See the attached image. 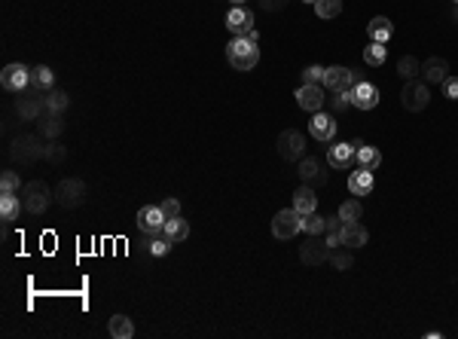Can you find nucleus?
Masks as SVG:
<instances>
[{
	"label": "nucleus",
	"instance_id": "obj_9",
	"mask_svg": "<svg viewBox=\"0 0 458 339\" xmlns=\"http://www.w3.org/2000/svg\"><path fill=\"white\" fill-rule=\"evenodd\" d=\"M31 92H34V89H31ZM16 113L25 119V123H37V119L46 113V95H43V92H34V95H25V92H19V98H16Z\"/></svg>",
	"mask_w": 458,
	"mask_h": 339
},
{
	"label": "nucleus",
	"instance_id": "obj_27",
	"mask_svg": "<svg viewBox=\"0 0 458 339\" xmlns=\"http://www.w3.org/2000/svg\"><path fill=\"white\" fill-rule=\"evenodd\" d=\"M107 330H110V336H114V339H132V336H135V324H132L129 315H114V318H110V324H107Z\"/></svg>",
	"mask_w": 458,
	"mask_h": 339
},
{
	"label": "nucleus",
	"instance_id": "obj_35",
	"mask_svg": "<svg viewBox=\"0 0 458 339\" xmlns=\"http://www.w3.org/2000/svg\"><path fill=\"white\" fill-rule=\"evenodd\" d=\"M340 217L345 223H357L364 217V205H361V199H348V202H342L340 205Z\"/></svg>",
	"mask_w": 458,
	"mask_h": 339
},
{
	"label": "nucleus",
	"instance_id": "obj_48",
	"mask_svg": "<svg viewBox=\"0 0 458 339\" xmlns=\"http://www.w3.org/2000/svg\"><path fill=\"white\" fill-rule=\"evenodd\" d=\"M455 19H458V10H455Z\"/></svg>",
	"mask_w": 458,
	"mask_h": 339
},
{
	"label": "nucleus",
	"instance_id": "obj_38",
	"mask_svg": "<svg viewBox=\"0 0 458 339\" xmlns=\"http://www.w3.org/2000/svg\"><path fill=\"white\" fill-rule=\"evenodd\" d=\"M342 12V0H318L315 3V16L318 19H336Z\"/></svg>",
	"mask_w": 458,
	"mask_h": 339
},
{
	"label": "nucleus",
	"instance_id": "obj_15",
	"mask_svg": "<svg viewBox=\"0 0 458 339\" xmlns=\"http://www.w3.org/2000/svg\"><path fill=\"white\" fill-rule=\"evenodd\" d=\"M379 98H382V92L366 80L351 86V107H357V110H373L379 104Z\"/></svg>",
	"mask_w": 458,
	"mask_h": 339
},
{
	"label": "nucleus",
	"instance_id": "obj_26",
	"mask_svg": "<svg viewBox=\"0 0 458 339\" xmlns=\"http://www.w3.org/2000/svg\"><path fill=\"white\" fill-rule=\"evenodd\" d=\"M52 86H55V70H52V68H46V65L31 68V86H28V89H34V92H49Z\"/></svg>",
	"mask_w": 458,
	"mask_h": 339
},
{
	"label": "nucleus",
	"instance_id": "obj_36",
	"mask_svg": "<svg viewBox=\"0 0 458 339\" xmlns=\"http://www.w3.org/2000/svg\"><path fill=\"white\" fill-rule=\"evenodd\" d=\"M171 248H174V242L165 236V232H162V236H153L150 242H147V251H150L153 257H168V254H171Z\"/></svg>",
	"mask_w": 458,
	"mask_h": 339
},
{
	"label": "nucleus",
	"instance_id": "obj_46",
	"mask_svg": "<svg viewBox=\"0 0 458 339\" xmlns=\"http://www.w3.org/2000/svg\"><path fill=\"white\" fill-rule=\"evenodd\" d=\"M229 3H232V6H244V0H229Z\"/></svg>",
	"mask_w": 458,
	"mask_h": 339
},
{
	"label": "nucleus",
	"instance_id": "obj_41",
	"mask_svg": "<svg viewBox=\"0 0 458 339\" xmlns=\"http://www.w3.org/2000/svg\"><path fill=\"white\" fill-rule=\"evenodd\" d=\"M159 208H162V214L171 220V217H180V199H174V196H168V199H162L159 202Z\"/></svg>",
	"mask_w": 458,
	"mask_h": 339
},
{
	"label": "nucleus",
	"instance_id": "obj_37",
	"mask_svg": "<svg viewBox=\"0 0 458 339\" xmlns=\"http://www.w3.org/2000/svg\"><path fill=\"white\" fill-rule=\"evenodd\" d=\"M25 183H22V178H19V172H12V168H6L3 174H0V196L3 193H19Z\"/></svg>",
	"mask_w": 458,
	"mask_h": 339
},
{
	"label": "nucleus",
	"instance_id": "obj_32",
	"mask_svg": "<svg viewBox=\"0 0 458 339\" xmlns=\"http://www.w3.org/2000/svg\"><path fill=\"white\" fill-rule=\"evenodd\" d=\"M421 74V65L415 55H400L397 59V76L400 80H415V76Z\"/></svg>",
	"mask_w": 458,
	"mask_h": 339
},
{
	"label": "nucleus",
	"instance_id": "obj_47",
	"mask_svg": "<svg viewBox=\"0 0 458 339\" xmlns=\"http://www.w3.org/2000/svg\"><path fill=\"white\" fill-rule=\"evenodd\" d=\"M302 3H312V6H315V3H318V0H302Z\"/></svg>",
	"mask_w": 458,
	"mask_h": 339
},
{
	"label": "nucleus",
	"instance_id": "obj_17",
	"mask_svg": "<svg viewBox=\"0 0 458 339\" xmlns=\"http://www.w3.org/2000/svg\"><path fill=\"white\" fill-rule=\"evenodd\" d=\"M297 174L302 183H309V187H324V183H327V172H324L321 159H315V156H302Z\"/></svg>",
	"mask_w": 458,
	"mask_h": 339
},
{
	"label": "nucleus",
	"instance_id": "obj_18",
	"mask_svg": "<svg viewBox=\"0 0 458 339\" xmlns=\"http://www.w3.org/2000/svg\"><path fill=\"white\" fill-rule=\"evenodd\" d=\"M421 80L428 83V86H443V80L449 76V61L440 59V55H431V59L421 65Z\"/></svg>",
	"mask_w": 458,
	"mask_h": 339
},
{
	"label": "nucleus",
	"instance_id": "obj_30",
	"mask_svg": "<svg viewBox=\"0 0 458 339\" xmlns=\"http://www.w3.org/2000/svg\"><path fill=\"white\" fill-rule=\"evenodd\" d=\"M330 266H333L336 272H345V269H351V266H355V254H351V248H333L330 251V260H327Z\"/></svg>",
	"mask_w": 458,
	"mask_h": 339
},
{
	"label": "nucleus",
	"instance_id": "obj_7",
	"mask_svg": "<svg viewBox=\"0 0 458 339\" xmlns=\"http://www.w3.org/2000/svg\"><path fill=\"white\" fill-rule=\"evenodd\" d=\"M275 150H278V156L284 162H300L306 156V135L297 129H284L275 141Z\"/></svg>",
	"mask_w": 458,
	"mask_h": 339
},
{
	"label": "nucleus",
	"instance_id": "obj_45",
	"mask_svg": "<svg viewBox=\"0 0 458 339\" xmlns=\"http://www.w3.org/2000/svg\"><path fill=\"white\" fill-rule=\"evenodd\" d=\"M342 226H345V220L340 214L336 217H327V232H342Z\"/></svg>",
	"mask_w": 458,
	"mask_h": 339
},
{
	"label": "nucleus",
	"instance_id": "obj_29",
	"mask_svg": "<svg viewBox=\"0 0 458 339\" xmlns=\"http://www.w3.org/2000/svg\"><path fill=\"white\" fill-rule=\"evenodd\" d=\"M162 232L178 245V242H183V238H189V220H183V217H171V220H165V229H162Z\"/></svg>",
	"mask_w": 458,
	"mask_h": 339
},
{
	"label": "nucleus",
	"instance_id": "obj_31",
	"mask_svg": "<svg viewBox=\"0 0 458 339\" xmlns=\"http://www.w3.org/2000/svg\"><path fill=\"white\" fill-rule=\"evenodd\" d=\"M385 59H388V49H385V43H366L364 46V61L370 68H382L385 65Z\"/></svg>",
	"mask_w": 458,
	"mask_h": 339
},
{
	"label": "nucleus",
	"instance_id": "obj_14",
	"mask_svg": "<svg viewBox=\"0 0 458 339\" xmlns=\"http://www.w3.org/2000/svg\"><path fill=\"white\" fill-rule=\"evenodd\" d=\"M309 132H312L315 141H321V144H330V141L336 138V116L333 113H312V123H309Z\"/></svg>",
	"mask_w": 458,
	"mask_h": 339
},
{
	"label": "nucleus",
	"instance_id": "obj_20",
	"mask_svg": "<svg viewBox=\"0 0 458 339\" xmlns=\"http://www.w3.org/2000/svg\"><path fill=\"white\" fill-rule=\"evenodd\" d=\"M22 211H25V205H22V196H19V193H3V196H0V220H3V226L19 220Z\"/></svg>",
	"mask_w": 458,
	"mask_h": 339
},
{
	"label": "nucleus",
	"instance_id": "obj_3",
	"mask_svg": "<svg viewBox=\"0 0 458 339\" xmlns=\"http://www.w3.org/2000/svg\"><path fill=\"white\" fill-rule=\"evenodd\" d=\"M227 59L236 70H253L260 61V43L248 37H232L227 43Z\"/></svg>",
	"mask_w": 458,
	"mask_h": 339
},
{
	"label": "nucleus",
	"instance_id": "obj_11",
	"mask_svg": "<svg viewBox=\"0 0 458 339\" xmlns=\"http://www.w3.org/2000/svg\"><path fill=\"white\" fill-rule=\"evenodd\" d=\"M0 86H3L6 92H25L28 86H31V68L28 65H6L3 70H0Z\"/></svg>",
	"mask_w": 458,
	"mask_h": 339
},
{
	"label": "nucleus",
	"instance_id": "obj_42",
	"mask_svg": "<svg viewBox=\"0 0 458 339\" xmlns=\"http://www.w3.org/2000/svg\"><path fill=\"white\" fill-rule=\"evenodd\" d=\"M302 83H318V86H324V68L309 65L306 70H302Z\"/></svg>",
	"mask_w": 458,
	"mask_h": 339
},
{
	"label": "nucleus",
	"instance_id": "obj_40",
	"mask_svg": "<svg viewBox=\"0 0 458 339\" xmlns=\"http://www.w3.org/2000/svg\"><path fill=\"white\" fill-rule=\"evenodd\" d=\"M327 101H330V107H333V113L348 110V107H351V89H340V92H333V98H327Z\"/></svg>",
	"mask_w": 458,
	"mask_h": 339
},
{
	"label": "nucleus",
	"instance_id": "obj_39",
	"mask_svg": "<svg viewBox=\"0 0 458 339\" xmlns=\"http://www.w3.org/2000/svg\"><path fill=\"white\" fill-rule=\"evenodd\" d=\"M43 159L49 162V165H61V162L67 159V147H65V144H59V141H49Z\"/></svg>",
	"mask_w": 458,
	"mask_h": 339
},
{
	"label": "nucleus",
	"instance_id": "obj_34",
	"mask_svg": "<svg viewBox=\"0 0 458 339\" xmlns=\"http://www.w3.org/2000/svg\"><path fill=\"white\" fill-rule=\"evenodd\" d=\"M67 104H70L67 92H61V89H49V92H46V110H52V113H65V110H67Z\"/></svg>",
	"mask_w": 458,
	"mask_h": 339
},
{
	"label": "nucleus",
	"instance_id": "obj_5",
	"mask_svg": "<svg viewBox=\"0 0 458 339\" xmlns=\"http://www.w3.org/2000/svg\"><path fill=\"white\" fill-rule=\"evenodd\" d=\"M400 104H404L410 113H421L431 104V86L425 80H404V89H400Z\"/></svg>",
	"mask_w": 458,
	"mask_h": 339
},
{
	"label": "nucleus",
	"instance_id": "obj_12",
	"mask_svg": "<svg viewBox=\"0 0 458 339\" xmlns=\"http://www.w3.org/2000/svg\"><path fill=\"white\" fill-rule=\"evenodd\" d=\"M293 98H297V104L306 113H318L324 104H327V95H324V89L318 86V83H302Z\"/></svg>",
	"mask_w": 458,
	"mask_h": 339
},
{
	"label": "nucleus",
	"instance_id": "obj_2",
	"mask_svg": "<svg viewBox=\"0 0 458 339\" xmlns=\"http://www.w3.org/2000/svg\"><path fill=\"white\" fill-rule=\"evenodd\" d=\"M52 202H55V189L46 181H28L22 187V205L28 214L40 217Z\"/></svg>",
	"mask_w": 458,
	"mask_h": 339
},
{
	"label": "nucleus",
	"instance_id": "obj_44",
	"mask_svg": "<svg viewBox=\"0 0 458 339\" xmlns=\"http://www.w3.org/2000/svg\"><path fill=\"white\" fill-rule=\"evenodd\" d=\"M257 3L263 6L266 12H281V10L287 6V0H257Z\"/></svg>",
	"mask_w": 458,
	"mask_h": 339
},
{
	"label": "nucleus",
	"instance_id": "obj_21",
	"mask_svg": "<svg viewBox=\"0 0 458 339\" xmlns=\"http://www.w3.org/2000/svg\"><path fill=\"white\" fill-rule=\"evenodd\" d=\"M366 242H370V232H366V226H364L361 220L342 226V245H345V248L357 251V248H364Z\"/></svg>",
	"mask_w": 458,
	"mask_h": 339
},
{
	"label": "nucleus",
	"instance_id": "obj_8",
	"mask_svg": "<svg viewBox=\"0 0 458 339\" xmlns=\"http://www.w3.org/2000/svg\"><path fill=\"white\" fill-rule=\"evenodd\" d=\"M300 260H302V266H324L330 260V245H327V238H318V236H309L306 242L300 245Z\"/></svg>",
	"mask_w": 458,
	"mask_h": 339
},
{
	"label": "nucleus",
	"instance_id": "obj_49",
	"mask_svg": "<svg viewBox=\"0 0 458 339\" xmlns=\"http://www.w3.org/2000/svg\"><path fill=\"white\" fill-rule=\"evenodd\" d=\"M455 3H458V0H455Z\"/></svg>",
	"mask_w": 458,
	"mask_h": 339
},
{
	"label": "nucleus",
	"instance_id": "obj_4",
	"mask_svg": "<svg viewBox=\"0 0 458 339\" xmlns=\"http://www.w3.org/2000/svg\"><path fill=\"white\" fill-rule=\"evenodd\" d=\"M86 196H89V187H86V181H80V178H65L55 187V205H61L65 211L80 208V205L86 202Z\"/></svg>",
	"mask_w": 458,
	"mask_h": 339
},
{
	"label": "nucleus",
	"instance_id": "obj_33",
	"mask_svg": "<svg viewBox=\"0 0 458 339\" xmlns=\"http://www.w3.org/2000/svg\"><path fill=\"white\" fill-rule=\"evenodd\" d=\"M302 232H306V236H321V232H327V217H321L318 211L306 214L302 217Z\"/></svg>",
	"mask_w": 458,
	"mask_h": 339
},
{
	"label": "nucleus",
	"instance_id": "obj_25",
	"mask_svg": "<svg viewBox=\"0 0 458 339\" xmlns=\"http://www.w3.org/2000/svg\"><path fill=\"white\" fill-rule=\"evenodd\" d=\"M348 193L351 196H370L373 193V172H366V168L351 172L348 174Z\"/></svg>",
	"mask_w": 458,
	"mask_h": 339
},
{
	"label": "nucleus",
	"instance_id": "obj_1",
	"mask_svg": "<svg viewBox=\"0 0 458 339\" xmlns=\"http://www.w3.org/2000/svg\"><path fill=\"white\" fill-rule=\"evenodd\" d=\"M10 159L19 162V165H34L37 159H43L46 153V144H43V135H19L12 138L10 144Z\"/></svg>",
	"mask_w": 458,
	"mask_h": 339
},
{
	"label": "nucleus",
	"instance_id": "obj_23",
	"mask_svg": "<svg viewBox=\"0 0 458 339\" xmlns=\"http://www.w3.org/2000/svg\"><path fill=\"white\" fill-rule=\"evenodd\" d=\"M293 208H297L302 217L312 214V211H318V196H315V187H309V183L297 187V193H293Z\"/></svg>",
	"mask_w": 458,
	"mask_h": 339
},
{
	"label": "nucleus",
	"instance_id": "obj_6",
	"mask_svg": "<svg viewBox=\"0 0 458 339\" xmlns=\"http://www.w3.org/2000/svg\"><path fill=\"white\" fill-rule=\"evenodd\" d=\"M297 232H302V214L297 208H281L278 214L272 217V236L278 238V242H291Z\"/></svg>",
	"mask_w": 458,
	"mask_h": 339
},
{
	"label": "nucleus",
	"instance_id": "obj_16",
	"mask_svg": "<svg viewBox=\"0 0 458 339\" xmlns=\"http://www.w3.org/2000/svg\"><path fill=\"white\" fill-rule=\"evenodd\" d=\"M324 86H327L330 92L351 89V86H355V70H351V68H345V65L324 68Z\"/></svg>",
	"mask_w": 458,
	"mask_h": 339
},
{
	"label": "nucleus",
	"instance_id": "obj_19",
	"mask_svg": "<svg viewBox=\"0 0 458 339\" xmlns=\"http://www.w3.org/2000/svg\"><path fill=\"white\" fill-rule=\"evenodd\" d=\"M227 28L232 31V37H242L253 28V12L248 6H232L229 16H227Z\"/></svg>",
	"mask_w": 458,
	"mask_h": 339
},
{
	"label": "nucleus",
	"instance_id": "obj_43",
	"mask_svg": "<svg viewBox=\"0 0 458 339\" xmlns=\"http://www.w3.org/2000/svg\"><path fill=\"white\" fill-rule=\"evenodd\" d=\"M443 95H446L449 101H458V76H446V80H443Z\"/></svg>",
	"mask_w": 458,
	"mask_h": 339
},
{
	"label": "nucleus",
	"instance_id": "obj_22",
	"mask_svg": "<svg viewBox=\"0 0 458 339\" xmlns=\"http://www.w3.org/2000/svg\"><path fill=\"white\" fill-rule=\"evenodd\" d=\"M366 37H370L373 43H385V46H388V40L394 37V25H391V19H385V16L370 19V25H366Z\"/></svg>",
	"mask_w": 458,
	"mask_h": 339
},
{
	"label": "nucleus",
	"instance_id": "obj_10",
	"mask_svg": "<svg viewBox=\"0 0 458 339\" xmlns=\"http://www.w3.org/2000/svg\"><path fill=\"white\" fill-rule=\"evenodd\" d=\"M165 220L168 217L162 214L159 205H140L138 211V229L144 232V236H162V229H165Z\"/></svg>",
	"mask_w": 458,
	"mask_h": 339
},
{
	"label": "nucleus",
	"instance_id": "obj_13",
	"mask_svg": "<svg viewBox=\"0 0 458 339\" xmlns=\"http://www.w3.org/2000/svg\"><path fill=\"white\" fill-rule=\"evenodd\" d=\"M357 147H364V141H348V144H333L327 147V162L330 168H351V162L357 159Z\"/></svg>",
	"mask_w": 458,
	"mask_h": 339
},
{
	"label": "nucleus",
	"instance_id": "obj_28",
	"mask_svg": "<svg viewBox=\"0 0 458 339\" xmlns=\"http://www.w3.org/2000/svg\"><path fill=\"white\" fill-rule=\"evenodd\" d=\"M357 168H366V172H376L379 165H382V153L376 150V147H357Z\"/></svg>",
	"mask_w": 458,
	"mask_h": 339
},
{
	"label": "nucleus",
	"instance_id": "obj_24",
	"mask_svg": "<svg viewBox=\"0 0 458 339\" xmlns=\"http://www.w3.org/2000/svg\"><path fill=\"white\" fill-rule=\"evenodd\" d=\"M61 132H65V113L46 110L43 116H40V135L49 138V141H55V138H61Z\"/></svg>",
	"mask_w": 458,
	"mask_h": 339
}]
</instances>
